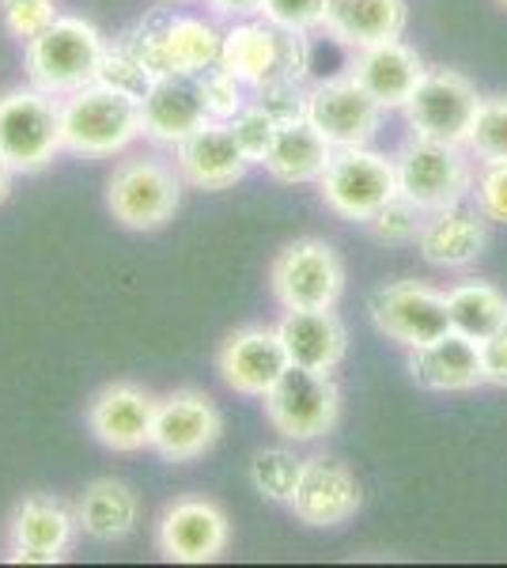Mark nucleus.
<instances>
[{"mask_svg":"<svg viewBox=\"0 0 507 568\" xmlns=\"http://www.w3.org/2000/svg\"><path fill=\"white\" fill-rule=\"evenodd\" d=\"M409 372L417 379V387L436 390V394H458V390H474L485 383L481 372V349L477 342L447 329L444 337L420 345L409 356Z\"/></svg>","mask_w":507,"mask_h":568,"instance_id":"nucleus-25","label":"nucleus"},{"mask_svg":"<svg viewBox=\"0 0 507 568\" xmlns=\"http://www.w3.org/2000/svg\"><path fill=\"white\" fill-rule=\"evenodd\" d=\"M182 201V175L168 160L136 155L107 182V209L129 232H155L174 216Z\"/></svg>","mask_w":507,"mask_h":568,"instance_id":"nucleus-6","label":"nucleus"},{"mask_svg":"<svg viewBox=\"0 0 507 568\" xmlns=\"http://www.w3.org/2000/svg\"><path fill=\"white\" fill-rule=\"evenodd\" d=\"M477 209L493 224H507V160L485 163L481 179H477Z\"/></svg>","mask_w":507,"mask_h":568,"instance_id":"nucleus-37","label":"nucleus"},{"mask_svg":"<svg viewBox=\"0 0 507 568\" xmlns=\"http://www.w3.org/2000/svg\"><path fill=\"white\" fill-rule=\"evenodd\" d=\"M265 417L292 444H311L337 425L341 390L329 372H311L288 364L281 379L265 390Z\"/></svg>","mask_w":507,"mask_h":568,"instance_id":"nucleus-5","label":"nucleus"},{"mask_svg":"<svg viewBox=\"0 0 507 568\" xmlns=\"http://www.w3.org/2000/svg\"><path fill=\"white\" fill-rule=\"evenodd\" d=\"M424 61L413 45H405L402 39L367 45V50L356 53L353 77L356 84L367 91L383 110H402L409 103V95L417 91L424 80Z\"/></svg>","mask_w":507,"mask_h":568,"instance_id":"nucleus-23","label":"nucleus"},{"mask_svg":"<svg viewBox=\"0 0 507 568\" xmlns=\"http://www.w3.org/2000/svg\"><path fill=\"white\" fill-rule=\"evenodd\" d=\"M466 149L485 163L507 160V95H493V99H481V103H477Z\"/></svg>","mask_w":507,"mask_h":568,"instance_id":"nucleus-31","label":"nucleus"},{"mask_svg":"<svg viewBox=\"0 0 507 568\" xmlns=\"http://www.w3.org/2000/svg\"><path fill=\"white\" fill-rule=\"evenodd\" d=\"M303 463L307 459H300V455L288 452V447H262V452H254V459H251L254 489L273 504H292Z\"/></svg>","mask_w":507,"mask_h":568,"instance_id":"nucleus-30","label":"nucleus"},{"mask_svg":"<svg viewBox=\"0 0 507 568\" xmlns=\"http://www.w3.org/2000/svg\"><path fill=\"white\" fill-rule=\"evenodd\" d=\"M276 125H281V122H276V118H273L262 103H246V106L232 118V130H235V136H239V144H243L246 155H251L254 163H262V155H265V149H270Z\"/></svg>","mask_w":507,"mask_h":568,"instance_id":"nucleus-34","label":"nucleus"},{"mask_svg":"<svg viewBox=\"0 0 507 568\" xmlns=\"http://www.w3.org/2000/svg\"><path fill=\"white\" fill-rule=\"evenodd\" d=\"M477 103H481V95H477V88L469 84L463 72L428 69L402 110H405V118H409L413 133L424 136V141L463 144L466 149Z\"/></svg>","mask_w":507,"mask_h":568,"instance_id":"nucleus-11","label":"nucleus"},{"mask_svg":"<svg viewBox=\"0 0 507 568\" xmlns=\"http://www.w3.org/2000/svg\"><path fill=\"white\" fill-rule=\"evenodd\" d=\"M424 209L413 205L409 197H402V194H394L386 205L375 209L372 216L364 220L367 224V232L375 235L379 243H417V235H420V227H424Z\"/></svg>","mask_w":507,"mask_h":568,"instance_id":"nucleus-32","label":"nucleus"},{"mask_svg":"<svg viewBox=\"0 0 507 568\" xmlns=\"http://www.w3.org/2000/svg\"><path fill=\"white\" fill-rule=\"evenodd\" d=\"M141 122L144 136L155 144H179L201 125L212 122L201 72H168L155 77L141 95Z\"/></svg>","mask_w":507,"mask_h":568,"instance_id":"nucleus-16","label":"nucleus"},{"mask_svg":"<svg viewBox=\"0 0 507 568\" xmlns=\"http://www.w3.org/2000/svg\"><path fill=\"white\" fill-rule=\"evenodd\" d=\"M220 428H224V417L205 390H174L155 406L152 452H160L168 463L201 459L220 439Z\"/></svg>","mask_w":507,"mask_h":568,"instance_id":"nucleus-13","label":"nucleus"},{"mask_svg":"<svg viewBox=\"0 0 507 568\" xmlns=\"http://www.w3.org/2000/svg\"><path fill=\"white\" fill-rule=\"evenodd\" d=\"M224 65L239 84L246 88H281V84H303L311 69V45L307 31H288L270 20L235 23L224 34Z\"/></svg>","mask_w":507,"mask_h":568,"instance_id":"nucleus-1","label":"nucleus"},{"mask_svg":"<svg viewBox=\"0 0 507 568\" xmlns=\"http://www.w3.org/2000/svg\"><path fill=\"white\" fill-rule=\"evenodd\" d=\"M136 519H141L136 493L114 478L91 481L77 504V527L95 542H118V538L133 535Z\"/></svg>","mask_w":507,"mask_h":568,"instance_id":"nucleus-28","label":"nucleus"},{"mask_svg":"<svg viewBox=\"0 0 507 568\" xmlns=\"http://www.w3.org/2000/svg\"><path fill=\"white\" fill-rule=\"evenodd\" d=\"M276 334L284 342L288 364H300V368L311 372H334L348 349V334L334 315V307L284 311V318L276 323Z\"/></svg>","mask_w":507,"mask_h":568,"instance_id":"nucleus-24","label":"nucleus"},{"mask_svg":"<svg viewBox=\"0 0 507 568\" xmlns=\"http://www.w3.org/2000/svg\"><path fill=\"white\" fill-rule=\"evenodd\" d=\"M326 8L329 0H265L262 16L288 31H315L326 20Z\"/></svg>","mask_w":507,"mask_h":568,"instance_id":"nucleus-35","label":"nucleus"},{"mask_svg":"<svg viewBox=\"0 0 507 568\" xmlns=\"http://www.w3.org/2000/svg\"><path fill=\"white\" fill-rule=\"evenodd\" d=\"M107 61V42L80 16H58L39 39L27 42V77L31 88L45 95H72V91L99 84Z\"/></svg>","mask_w":507,"mask_h":568,"instance_id":"nucleus-3","label":"nucleus"},{"mask_svg":"<svg viewBox=\"0 0 507 568\" xmlns=\"http://www.w3.org/2000/svg\"><path fill=\"white\" fill-rule=\"evenodd\" d=\"M303 118L329 149H359L379 133L383 106L356 84V77L322 80L303 95Z\"/></svg>","mask_w":507,"mask_h":568,"instance_id":"nucleus-12","label":"nucleus"},{"mask_svg":"<svg viewBox=\"0 0 507 568\" xmlns=\"http://www.w3.org/2000/svg\"><path fill=\"white\" fill-rule=\"evenodd\" d=\"M288 368V353L276 326H246L235 329L220 349V375L235 394L265 398V390Z\"/></svg>","mask_w":507,"mask_h":568,"instance_id":"nucleus-21","label":"nucleus"},{"mask_svg":"<svg viewBox=\"0 0 507 568\" xmlns=\"http://www.w3.org/2000/svg\"><path fill=\"white\" fill-rule=\"evenodd\" d=\"M8 190H12V168H8V163L0 160V201L8 197Z\"/></svg>","mask_w":507,"mask_h":568,"instance_id":"nucleus-40","label":"nucleus"},{"mask_svg":"<svg viewBox=\"0 0 507 568\" xmlns=\"http://www.w3.org/2000/svg\"><path fill=\"white\" fill-rule=\"evenodd\" d=\"M251 155L239 144L232 122H205L197 133L174 144V168L197 190H227L251 171Z\"/></svg>","mask_w":507,"mask_h":568,"instance_id":"nucleus-18","label":"nucleus"},{"mask_svg":"<svg viewBox=\"0 0 507 568\" xmlns=\"http://www.w3.org/2000/svg\"><path fill=\"white\" fill-rule=\"evenodd\" d=\"M273 296L284 311L300 307H337L345 292V265L337 251L322 240L288 243L270 265Z\"/></svg>","mask_w":507,"mask_h":568,"instance_id":"nucleus-9","label":"nucleus"},{"mask_svg":"<svg viewBox=\"0 0 507 568\" xmlns=\"http://www.w3.org/2000/svg\"><path fill=\"white\" fill-rule=\"evenodd\" d=\"M405 23H409L405 0H329L326 20H322L334 39L356 45V50L402 39Z\"/></svg>","mask_w":507,"mask_h":568,"instance_id":"nucleus-26","label":"nucleus"},{"mask_svg":"<svg viewBox=\"0 0 507 568\" xmlns=\"http://www.w3.org/2000/svg\"><path fill=\"white\" fill-rule=\"evenodd\" d=\"M0 4H20V0H0Z\"/></svg>","mask_w":507,"mask_h":568,"instance_id":"nucleus-42","label":"nucleus"},{"mask_svg":"<svg viewBox=\"0 0 507 568\" xmlns=\"http://www.w3.org/2000/svg\"><path fill=\"white\" fill-rule=\"evenodd\" d=\"M155 406H160V398H152L136 383H110L91 398L88 425L99 444L110 447V452L133 455L152 447Z\"/></svg>","mask_w":507,"mask_h":568,"instance_id":"nucleus-17","label":"nucleus"},{"mask_svg":"<svg viewBox=\"0 0 507 568\" xmlns=\"http://www.w3.org/2000/svg\"><path fill=\"white\" fill-rule=\"evenodd\" d=\"M133 50L144 61V69L152 72V80L168 77V72H205L212 65H220L224 34L209 20L182 16V20H171L163 31L144 34L141 45H133Z\"/></svg>","mask_w":507,"mask_h":568,"instance_id":"nucleus-19","label":"nucleus"},{"mask_svg":"<svg viewBox=\"0 0 507 568\" xmlns=\"http://www.w3.org/2000/svg\"><path fill=\"white\" fill-rule=\"evenodd\" d=\"M500 4H504V8H507V0H500Z\"/></svg>","mask_w":507,"mask_h":568,"instance_id":"nucleus-43","label":"nucleus"},{"mask_svg":"<svg viewBox=\"0 0 507 568\" xmlns=\"http://www.w3.org/2000/svg\"><path fill=\"white\" fill-rule=\"evenodd\" d=\"M64 149L61 103L39 88H16L0 95V160L12 171H42Z\"/></svg>","mask_w":507,"mask_h":568,"instance_id":"nucleus-4","label":"nucleus"},{"mask_svg":"<svg viewBox=\"0 0 507 568\" xmlns=\"http://www.w3.org/2000/svg\"><path fill=\"white\" fill-rule=\"evenodd\" d=\"M477 349H481L485 383H493V387H507V323L496 326L485 342H477Z\"/></svg>","mask_w":507,"mask_h":568,"instance_id":"nucleus-38","label":"nucleus"},{"mask_svg":"<svg viewBox=\"0 0 507 568\" xmlns=\"http://www.w3.org/2000/svg\"><path fill=\"white\" fill-rule=\"evenodd\" d=\"M232 527L220 504L205 497H182L163 511L160 527H155V546L168 561L179 565H205L216 561L227 549Z\"/></svg>","mask_w":507,"mask_h":568,"instance_id":"nucleus-14","label":"nucleus"},{"mask_svg":"<svg viewBox=\"0 0 507 568\" xmlns=\"http://www.w3.org/2000/svg\"><path fill=\"white\" fill-rule=\"evenodd\" d=\"M77 511L58 497H27L8 524V561L12 565H58L77 535Z\"/></svg>","mask_w":507,"mask_h":568,"instance_id":"nucleus-15","label":"nucleus"},{"mask_svg":"<svg viewBox=\"0 0 507 568\" xmlns=\"http://www.w3.org/2000/svg\"><path fill=\"white\" fill-rule=\"evenodd\" d=\"M359 481L345 463L337 459H315L303 463L296 497L288 508L296 511L300 524L307 527H341L359 511Z\"/></svg>","mask_w":507,"mask_h":568,"instance_id":"nucleus-20","label":"nucleus"},{"mask_svg":"<svg viewBox=\"0 0 507 568\" xmlns=\"http://www.w3.org/2000/svg\"><path fill=\"white\" fill-rule=\"evenodd\" d=\"M53 20H58V8H53V0H20V4H4L8 31H12L16 39H23V42L39 39V34Z\"/></svg>","mask_w":507,"mask_h":568,"instance_id":"nucleus-36","label":"nucleus"},{"mask_svg":"<svg viewBox=\"0 0 507 568\" xmlns=\"http://www.w3.org/2000/svg\"><path fill=\"white\" fill-rule=\"evenodd\" d=\"M201 88H205V103H209V114L216 122H232L239 110L246 106L243 99V84L227 72L224 65H212L201 72Z\"/></svg>","mask_w":507,"mask_h":568,"instance_id":"nucleus-33","label":"nucleus"},{"mask_svg":"<svg viewBox=\"0 0 507 568\" xmlns=\"http://www.w3.org/2000/svg\"><path fill=\"white\" fill-rule=\"evenodd\" d=\"M488 220L481 216V209H466L463 201L439 213L424 216V227L417 235L420 258L436 270H466L481 258L485 243H488Z\"/></svg>","mask_w":507,"mask_h":568,"instance_id":"nucleus-22","label":"nucleus"},{"mask_svg":"<svg viewBox=\"0 0 507 568\" xmlns=\"http://www.w3.org/2000/svg\"><path fill=\"white\" fill-rule=\"evenodd\" d=\"M447 315L455 334L485 342L496 326L507 323V296L488 281H463L447 292Z\"/></svg>","mask_w":507,"mask_h":568,"instance_id":"nucleus-29","label":"nucleus"},{"mask_svg":"<svg viewBox=\"0 0 507 568\" xmlns=\"http://www.w3.org/2000/svg\"><path fill=\"white\" fill-rule=\"evenodd\" d=\"M318 194L337 216L364 224L375 209L398 194V168H394V160H386L383 152H372L367 144L334 149L326 171L318 175Z\"/></svg>","mask_w":507,"mask_h":568,"instance_id":"nucleus-8","label":"nucleus"},{"mask_svg":"<svg viewBox=\"0 0 507 568\" xmlns=\"http://www.w3.org/2000/svg\"><path fill=\"white\" fill-rule=\"evenodd\" d=\"M265 0H212L220 16H262Z\"/></svg>","mask_w":507,"mask_h":568,"instance_id":"nucleus-39","label":"nucleus"},{"mask_svg":"<svg viewBox=\"0 0 507 568\" xmlns=\"http://www.w3.org/2000/svg\"><path fill=\"white\" fill-rule=\"evenodd\" d=\"M394 168H398V194L409 197L424 213L458 205L474 190V168H469L463 144L413 136L398 152Z\"/></svg>","mask_w":507,"mask_h":568,"instance_id":"nucleus-7","label":"nucleus"},{"mask_svg":"<svg viewBox=\"0 0 507 568\" xmlns=\"http://www.w3.org/2000/svg\"><path fill=\"white\" fill-rule=\"evenodd\" d=\"M163 4H186V0H163Z\"/></svg>","mask_w":507,"mask_h":568,"instance_id":"nucleus-41","label":"nucleus"},{"mask_svg":"<svg viewBox=\"0 0 507 568\" xmlns=\"http://www.w3.org/2000/svg\"><path fill=\"white\" fill-rule=\"evenodd\" d=\"M329 155H334V149L322 141L315 125H311L307 118H296V122L276 125L270 149L262 155V168L270 171L276 182L296 186V182H318Z\"/></svg>","mask_w":507,"mask_h":568,"instance_id":"nucleus-27","label":"nucleus"},{"mask_svg":"<svg viewBox=\"0 0 507 568\" xmlns=\"http://www.w3.org/2000/svg\"><path fill=\"white\" fill-rule=\"evenodd\" d=\"M144 136L141 99L110 84H88L61 103V141L77 155H114Z\"/></svg>","mask_w":507,"mask_h":568,"instance_id":"nucleus-2","label":"nucleus"},{"mask_svg":"<svg viewBox=\"0 0 507 568\" xmlns=\"http://www.w3.org/2000/svg\"><path fill=\"white\" fill-rule=\"evenodd\" d=\"M372 323L383 337L405 345V349H420V345L436 342L450 329L447 315V292H436L420 281H394L372 292L367 300Z\"/></svg>","mask_w":507,"mask_h":568,"instance_id":"nucleus-10","label":"nucleus"}]
</instances>
